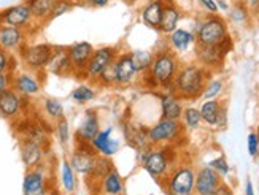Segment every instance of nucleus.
I'll use <instances>...</instances> for the list:
<instances>
[{"instance_id":"obj_12","label":"nucleus","mask_w":259,"mask_h":195,"mask_svg":"<svg viewBox=\"0 0 259 195\" xmlns=\"http://www.w3.org/2000/svg\"><path fill=\"white\" fill-rule=\"evenodd\" d=\"M115 65V87H127L139 79L140 72L135 67L131 53H118Z\"/></svg>"},{"instance_id":"obj_13","label":"nucleus","mask_w":259,"mask_h":195,"mask_svg":"<svg viewBox=\"0 0 259 195\" xmlns=\"http://www.w3.org/2000/svg\"><path fill=\"white\" fill-rule=\"evenodd\" d=\"M26 99L19 95L13 87L5 89L0 92V116L8 121L19 119V116L24 111Z\"/></svg>"},{"instance_id":"obj_29","label":"nucleus","mask_w":259,"mask_h":195,"mask_svg":"<svg viewBox=\"0 0 259 195\" xmlns=\"http://www.w3.org/2000/svg\"><path fill=\"white\" fill-rule=\"evenodd\" d=\"M26 4L30 8L33 21H35L37 24H43V22L50 21L53 8L58 4V0H26Z\"/></svg>"},{"instance_id":"obj_8","label":"nucleus","mask_w":259,"mask_h":195,"mask_svg":"<svg viewBox=\"0 0 259 195\" xmlns=\"http://www.w3.org/2000/svg\"><path fill=\"white\" fill-rule=\"evenodd\" d=\"M182 121L161 118L154 125L148 127V138L151 146H167L178 140L183 133Z\"/></svg>"},{"instance_id":"obj_11","label":"nucleus","mask_w":259,"mask_h":195,"mask_svg":"<svg viewBox=\"0 0 259 195\" xmlns=\"http://www.w3.org/2000/svg\"><path fill=\"white\" fill-rule=\"evenodd\" d=\"M97 156L99 154L94 151V148L91 146V143L76 141L75 149L70 154L69 162H70L72 168L75 170V173L88 176L89 173H91V170H93V167L96 164Z\"/></svg>"},{"instance_id":"obj_15","label":"nucleus","mask_w":259,"mask_h":195,"mask_svg":"<svg viewBox=\"0 0 259 195\" xmlns=\"http://www.w3.org/2000/svg\"><path fill=\"white\" fill-rule=\"evenodd\" d=\"M48 173L45 164L40 167L27 170L22 182V192L24 195H48Z\"/></svg>"},{"instance_id":"obj_19","label":"nucleus","mask_w":259,"mask_h":195,"mask_svg":"<svg viewBox=\"0 0 259 195\" xmlns=\"http://www.w3.org/2000/svg\"><path fill=\"white\" fill-rule=\"evenodd\" d=\"M19 153H21V160L22 164L26 165L27 170L40 167L47 156V149L43 144L32 141L27 138H21L19 140Z\"/></svg>"},{"instance_id":"obj_44","label":"nucleus","mask_w":259,"mask_h":195,"mask_svg":"<svg viewBox=\"0 0 259 195\" xmlns=\"http://www.w3.org/2000/svg\"><path fill=\"white\" fill-rule=\"evenodd\" d=\"M246 148H248V154L251 157H257L259 156V138H257V133L251 132L246 138Z\"/></svg>"},{"instance_id":"obj_33","label":"nucleus","mask_w":259,"mask_h":195,"mask_svg":"<svg viewBox=\"0 0 259 195\" xmlns=\"http://www.w3.org/2000/svg\"><path fill=\"white\" fill-rule=\"evenodd\" d=\"M131 53V57L137 67V70L140 72V75L146 73L150 70V67L153 64V59H154V53L153 51H146V50H134V51H129Z\"/></svg>"},{"instance_id":"obj_41","label":"nucleus","mask_w":259,"mask_h":195,"mask_svg":"<svg viewBox=\"0 0 259 195\" xmlns=\"http://www.w3.org/2000/svg\"><path fill=\"white\" fill-rule=\"evenodd\" d=\"M96 86L99 87H115V65L110 64L105 70L102 72V75L99 76Z\"/></svg>"},{"instance_id":"obj_27","label":"nucleus","mask_w":259,"mask_h":195,"mask_svg":"<svg viewBox=\"0 0 259 195\" xmlns=\"http://www.w3.org/2000/svg\"><path fill=\"white\" fill-rule=\"evenodd\" d=\"M165 5V0H148L146 5L140 11L142 22L150 29H159V22L162 16V10Z\"/></svg>"},{"instance_id":"obj_49","label":"nucleus","mask_w":259,"mask_h":195,"mask_svg":"<svg viewBox=\"0 0 259 195\" xmlns=\"http://www.w3.org/2000/svg\"><path fill=\"white\" fill-rule=\"evenodd\" d=\"M243 2L246 4V7H248L250 10H253V11L259 10V0H243Z\"/></svg>"},{"instance_id":"obj_9","label":"nucleus","mask_w":259,"mask_h":195,"mask_svg":"<svg viewBox=\"0 0 259 195\" xmlns=\"http://www.w3.org/2000/svg\"><path fill=\"white\" fill-rule=\"evenodd\" d=\"M118 50L115 46H100L97 50H94L91 59H89L86 68H84V75H83V79H86L88 83L91 84H96L99 76L102 75V72L105 68L113 64L116 56H118Z\"/></svg>"},{"instance_id":"obj_48","label":"nucleus","mask_w":259,"mask_h":195,"mask_svg":"<svg viewBox=\"0 0 259 195\" xmlns=\"http://www.w3.org/2000/svg\"><path fill=\"white\" fill-rule=\"evenodd\" d=\"M211 195H234V193H232V189L226 184V182H221L220 187L215 192H213Z\"/></svg>"},{"instance_id":"obj_37","label":"nucleus","mask_w":259,"mask_h":195,"mask_svg":"<svg viewBox=\"0 0 259 195\" xmlns=\"http://www.w3.org/2000/svg\"><path fill=\"white\" fill-rule=\"evenodd\" d=\"M229 18L235 24H245L250 18V8L246 7L243 0L240 2H235L232 7H229Z\"/></svg>"},{"instance_id":"obj_43","label":"nucleus","mask_w":259,"mask_h":195,"mask_svg":"<svg viewBox=\"0 0 259 195\" xmlns=\"http://www.w3.org/2000/svg\"><path fill=\"white\" fill-rule=\"evenodd\" d=\"M73 7H75V4H72L70 0H58V4H56L54 8H53V13L50 16V21L59 18V16H62L65 13H69V11L73 10Z\"/></svg>"},{"instance_id":"obj_26","label":"nucleus","mask_w":259,"mask_h":195,"mask_svg":"<svg viewBox=\"0 0 259 195\" xmlns=\"http://www.w3.org/2000/svg\"><path fill=\"white\" fill-rule=\"evenodd\" d=\"M159 99H161V118L175 119V121L182 119V114L185 110L182 99L175 92H172V90H167V92L161 94Z\"/></svg>"},{"instance_id":"obj_16","label":"nucleus","mask_w":259,"mask_h":195,"mask_svg":"<svg viewBox=\"0 0 259 195\" xmlns=\"http://www.w3.org/2000/svg\"><path fill=\"white\" fill-rule=\"evenodd\" d=\"M29 30L18 29L11 26H0V50H5L11 54H15L27 44Z\"/></svg>"},{"instance_id":"obj_3","label":"nucleus","mask_w":259,"mask_h":195,"mask_svg":"<svg viewBox=\"0 0 259 195\" xmlns=\"http://www.w3.org/2000/svg\"><path fill=\"white\" fill-rule=\"evenodd\" d=\"M161 182L167 195H194L196 170L193 165L174 167Z\"/></svg>"},{"instance_id":"obj_23","label":"nucleus","mask_w":259,"mask_h":195,"mask_svg":"<svg viewBox=\"0 0 259 195\" xmlns=\"http://www.w3.org/2000/svg\"><path fill=\"white\" fill-rule=\"evenodd\" d=\"M100 130V118L96 110H88L84 113V118L80 124V127L75 132V140L83 143H91V140Z\"/></svg>"},{"instance_id":"obj_4","label":"nucleus","mask_w":259,"mask_h":195,"mask_svg":"<svg viewBox=\"0 0 259 195\" xmlns=\"http://www.w3.org/2000/svg\"><path fill=\"white\" fill-rule=\"evenodd\" d=\"M228 37L226 21L218 15H208L196 26V43L199 44H221Z\"/></svg>"},{"instance_id":"obj_18","label":"nucleus","mask_w":259,"mask_h":195,"mask_svg":"<svg viewBox=\"0 0 259 195\" xmlns=\"http://www.w3.org/2000/svg\"><path fill=\"white\" fill-rule=\"evenodd\" d=\"M202 121H204L210 127H218L223 129L226 125V107L217 99L213 100H205L199 108Z\"/></svg>"},{"instance_id":"obj_14","label":"nucleus","mask_w":259,"mask_h":195,"mask_svg":"<svg viewBox=\"0 0 259 195\" xmlns=\"http://www.w3.org/2000/svg\"><path fill=\"white\" fill-rule=\"evenodd\" d=\"M11 87L24 99H32V97H37L41 92V81L38 78V73L35 72H30V70L18 72V73H13Z\"/></svg>"},{"instance_id":"obj_36","label":"nucleus","mask_w":259,"mask_h":195,"mask_svg":"<svg viewBox=\"0 0 259 195\" xmlns=\"http://www.w3.org/2000/svg\"><path fill=\"white\" fill-rule=\"evenodd\" d=\"M182 124H183V127L186 129H191V130H194V129H199L200 127V124H202V116H200V111L194 107H188L183 110V114H182Z\"/></svg>"},{"instance_id":"obj_38","label":"nucleus","mask_w":259,"mask_h":195,"mask_svg":"<svg viewBox=\"0 0 259 195\" xmlns=\"http://www.w3.org/2000/svg\"><path fill=\"white\" fill-rule=\"evenodd\" d=\"M54 133H56V138H58L59 144L67 146L70 141V125L69 121L65 118H61L59 121L54 122Z\"/></svg>"},{"instance_id":"obj_30","label":"nucleus","mask_w":259,"mask_h":195,"mask_svg":"<svg viewBox=\"0 0 259 195\" xmlns=\"http://www.w3.org/2000/svg\"><path fill=\"white\" fill-rule=\"evenodd\" d=\"M100 190L104 195H122L124 192V182L115 168H111L100 182Z\"/></svg>"},{"instance_id":"obj_52","label":"nucleus","mask_w":259,"mask_h":195,"mask_svg":"<svg viewBox=\"0 0 259 195\" xmlns=\"http://www.w3.org/2000/svg\"><path fill=\"white\" fill-rule=\"evenodd\" d=\"M70 2H72V4H83L84 0H70Z\"/></svg>"},{"instance_id":"obj_25","label":"nucleus","mask_w":259,"mask_h":195,"mask_svg":"<svg viewBox=\"0 0 259 195\" xmlns=\"http://www.w3.org/2000/svg\"><path fill=\"white\" fill-rule=\"evenodd\" d=\"M124 136L127 144H131L134 149L137 151H145V149L153 148L148 138V129L143 127V125H137V124H126L124 125Z\"/></svg>"},{"instance_id":"obj_2","label":"nucleus","mask_w":259,"mask_h":195,"mask_svg":"<svg viewBox=\"0 0 259 195\" xmlns=\"http://www.w3.org/2000/svg\"><path fill=\"white\" fill-rule=\"evenodd\" d=\"M180 68V61L174 51L164 50L154 53V59L150 70L143 73V78L148 87L167 89L174 92V79Z\"/></svg>"},{"instance_id":"obj_17","label":"nucleus","mask_w":259,"mask_h":195,"mask_svg":"<svg viewBox=\"0 0 259 195\" xmlns=\"http://www.w3.org/2000/svg\"><path fill=\"white\" fill-rule=\"evenodd\" d=\"M94 46L89 41H76L73 43L72 46L67 48L69 51V57H70V62H72V68H73V75L81 78L84 75V68L91 59V56L94 53Z\"/></svg>"},{"instance_id":"obj_34","label":"nucleus","mask_w":259,"mask_h":195,"mask_svg":"<svg viewBox=\"0 0 259 195\" xmlns=\"http://www.w3.org/2000/svg\"><path fill=\"white\" fill-rule=\"evenodd\" d=\"M75 175L76 173L72 168L69 160H64L61 164V182H62L65 192H69V193L75 192V189H76V176Z\"/></svg>"},{"instance_id":"obj_31","label":"nucleus","mask_w":259,"mask_h":195,"mask_svg":"<svg viewBox=\"0 0 259 195\" xmlns=\"http://www.w3.org/2000/svg\"><path fill=\"white\" fill-rule=\"evenodd\" d=\"M111 168H113V164H111L110 157L97 156L91 173L88 175V182H89V184H91V182H96L97 186H100V182H102V179L107 176V173Z\"/></svg>"},{"instance_id":"obj_53","label":"nucleus","mask_w":259,"mask_h":195,"mask_svg":"<svg viewBox=\"0 0 259 195\" xmlns=\"http://www.w3.org/2000/svg\"><path fill=\"white\" fill-rule=\"evenodd\" d=\"M256 133H257V138H259V127H257V132Z\"/></svg>"},{"instance_id":"obj_7","label":"nucleus","mask_w":259,"mask_h":195,"mask_svg":"<svg viewBox=\"0 0 259 195\" xmlns=\"http://www.w3.org/2000/svg\"><path fill=\"white\" fill-rule=\"evenodd\" d=\"M232 50L231 35L224 40L221 44H199L196 43V59L208 72L215 70L217 67H221L224 62V57Z\"/></svg>"},{"instance_id":"obj_22","label":"nucleus","mask_w":259,"mask_h":195,"mask_svg":"<svg viewBox=\"0 0 259 195\" xmlns=\"http://www.w3.org/2000/svg\"><path fill=\"white\" fill-rule=\"evenodd\" d=\"M111 133H113V127H107L105 130H99L91 140V146L99 156L113 157L119 151V141L115 140Z\"/></svg>"},{"instance_id":"obj_21","label":"nucleus","mask_w":259,"mask_h":195,"mask_svg":"<svg viewBox=\"0 0 259 195\" xmlns=\"http://www.w3.org/2000/svg\"><path fill=\"white\" fill-rule=\"evenodd\" d=\"M54 76H69L73 75V68H72V62L69 57V51L67 48L62 46H54V51L51 54V59L47 65V70Z\"/></svg>"},{"instance_id":"obj_54","label":"nucleus","mask_w":259,"mask_h":195,"mask_svg":"<svg viewBox=\"0 0 259 195\" xmlns=\"http://www.w3.org/2000/svg\"><path fill=\"white\" fill-rule=\"evenodd\" d=\"M126 2H132V0H126Z\"/></svg>"},{"instance_id":"obj_20","label":"nucleus","mask_w":259,"mask_h":195,"mask_svg":"<svg viewBox=\"0 0 259 195\" xmlns=\"http://www.w3.org/2000/svg\"><path fill=\"white\" fill-rule=\"evenodd\" d=\"M223 182V178L217 173L215 170L207 167H202L196 171V184H194V193L196 195H211L220 184Z\"/></svg>"},{"instance_id":"obj_24","label":"nucleus","mask_w":259,"mask_h":195,"mask_svg":"<svg viewBox=\"0 0 259 195\" xmlns=\"http://www.w3.org/2000/svg\"><path fill=\"white\" fill-rule=\"evenodd\" d=\"M182 18H183V11L178 8V5L174 2V0H165L161 22H159V29L157 30L164 33V35H168V33H172L178 27Z\"/></svg>"},{"instance_id":"obj_47","label":"nucleus","mask_w":259,"mask_h":195,"mask_svg":"<svg viewBox=\"0 0 259 195\" xmlns=\"http://www.w3.org/2000/svg\"><path fill=\"white\" fill-rule=\"evenodd\" d=\"M110 2H111V0H84V4L88 7H91V8H104Z\"/></svg>"},{"instance_id":"obj_42","label":"nucleus","mask_w":259,"mask_h":195,"mask_svg":"<svg viewBox=\"0 0 259 195\" xmlns=\"http://www.w3.org/2000/svg\"><path fill=\"white\" fill-rule=\"evenodd\" d=\"M208 167L215 170L221 178H226L229 175V171H231V167H229L228 160H226V157H224V156H220L217 159H213L211 162L208 164Z\"/></svg>"},{"instance_id":"obj_5","label":"nucleus","mask_w":259,"mask_h":195,"mask_svg":"<svg viewBox=\"0 0 259 195\" xmlns=\"http://www.w3.org/2000/svg\"><path fill=\"white\" fill-rule=\"evenodd\" d=\"M168 151H170L168 146H153L148 149L145 159L142 160L143 170L157 181H162L174 168L172 157Z\"/></svg>"},{"instance_id":"obj_51","label":"nucleus","mask_w":259,"mask_h":195,"mask_svg":"<svg viewBox=\"0 0 259 195\" xmlns=\"http://www.w3.org/2000/svg\"><path fill=\"white\" fill-rule=\"evenodd\" d=\"M245 195H254L253 184H251V181H250V179L246 181V184H245Z\"/></svg>"},{"instance_id":"obj_39","label":"nucleus","mask_w":259,"mask_h":195,"mask_svg":"<svg viewBox=\"0 0 259 195\" xmlns=\"http://www.w3.org/2000/svg\"><path fill=\"white\" fill-rule=\"evenodd\" d=\"M223 89H224L223 79H220V78L208 79L207 84H205V87H204V92H202V99H205V100H213V99H217V97L223 92Z\"/></svg>"},{"instance_id":"obj_28","label":"nucleus","mask_w":259,"mask_h":195,"mask_svg":"<svg viewBox=\"0 0 259 195\" xmlns=\"http://www.w3.org/2000/svg\"><path fill=\"white\" fill-rule=\"evenodd\" d=\"M193 43H196V33L191 30L177 27L172 33H168V46L177 53H186Z\"/></svg>"},{"instance_id":"obj_40","label":"nucleus","mask_w":259,"mask_h":195,"mask_svg":"<svg viewBox=\"0 0 259 195\" xmlns=\"http://www.w3.org/2000/svg\"><path fill=\"white\" fill-rule=\"evenodd\" d=\"M15 56L5 51L0 50V75L4 73H15Z\"/></svg>"},{"instance_id":"obj_50","label":"nucleus","mask_w":259,"mask_h":195,"mask_svg":"<svg viewBox=\"0 0 259 195\" xmlns=\"http://www.w3.org/2000/svg\"><path fill=\"white\" fill-rule=\"evenodd\" d=\"M217 4H218V8L221 11H229V4L226 2V0H217Z\"/></svg>"},{"instance_id":"obj_46","label":"nucleus","mask_w":259,"mask_h":195,"mask_svg":"<svg viewBox=\"0 0 259 195\" xmlns=\"http://www.w3.org/2000/svg\"><path fill=\"white\" fill-rule=\"evenodd\" d=\"M11 81H13V73L0 75V92H4L5 89L11 87Z\"/></svg>"},{"instance_id":"obj_10","label":"nucleus","mask_w":259,"mask_h":195,"mask_svg":"<svg viewBox=\"0 0 259 195\" xmlns=\"http://www.w3.org/2000/svg\"><path fill=\"white\" fill-rule=\"evenodd\" d=\"M33 22L35 21H33L30 8L26 2L7 7L0 11V26H11V27L29 30Z\"/></svg>"},{"instance_id":"obj_6","label":"nucleus","mask_w":259,"mask_h":195,"mask_svg":"<svg viewBox=\"0 0 259 195\" xmlns=\"http://www.w3.org/2000/svg\"><path fill=\"white\" fill-rule=\"evenodd\" d=\"M54 51V46L50 43H33L26 44L19 51V57L24 67L30 72L41 73L47 70V65L51 59V54Z\"/></svg>"},{"instance_id":"obj_32","label":"nucleus","mask_w":259,"mask_h":195,"mask_svg":"<svg viewBox=\"0 0 259 195\" xmlns=\"http://www.w3.org/2000/svg\"><path fill=\"white\" fill-rule=\"evenodd\" d=\"M41 108H43V113L45 116L51 121H59L61 118H65V108L62 105V102L58 100V99H53V97H48V99H43L41 102Z\"/></svg>"},{"instance_id":"obj_45","label":"nucleus","mask_w":259,"mask_h":195,"mask_svg":"<svg viewBox=\"0 0 259 195\" xmlns=\"http://www.w3.org/2000/svg\"><path fill=\"white\" fill-rule=\"evenodd\" d=\"M197 2L200 4V7L207 10L210 15H218V4H217V0H197Z\"/></svg>"},{"instance_id":"obj_1","label":"nucleus","mask_w":259,"mask_h":195,"mask_svg":"<svg viewBox=\"0 0 259 195\" xmlns=\"http://www.w3.org/2000/svg\"><path fill=\"white\" fill-rule=\"evenodd\" d=\"M210 72L200 64L180 65L174 79V92L182 100H196L202 97Z\"/></svg>"},{"instance_id":"obj_35","label":"nucleus","mask_w":259,"mask_h":195,"mask_svg":"<svg viewBox=\"0 0 259 195\" xmlns=\"http://www.w3.org/2000/svg\"><path fill=\"white\" fill-rule=\"evenodd\" d=\"M70 97H72V100L75 103H78V105H84V103L96 99V89L93 87L91 83H89V84H80V86L72 90Z\"/></svg>"}]
</instances>
